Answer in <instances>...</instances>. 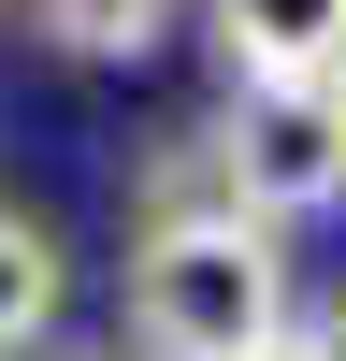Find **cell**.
<instances>
[{"instance_id": "1", "label": "cell", "mask_w": 346, "mask_h": 361, "mask_svg": "<svg viewBox=\"0 0 346 361\" xmlns=\"http://www.w3.org/2000/svg\"><path fill=\"white\" fill-rule=\"evenodd\" d=\"M288 333V231H260L245 202L130 231V361H274Z\"/></svg>"}, {"instance_id": "2", "label": "cell", "mask_w": 346, "mask_h": 361, "mask_svg": "<svg viewBox=\"0 0 346 361\" xmlns=\"http://www.w3.org/2000/svg\"><path fill=\"white\" fill-rule=\"evenodd\" d=\"M202 145H217L231 202H245L260 231H303V217L346 202V87L332 73H317V87H231V116Z\"/></svg>"}, {"instance_id": "3", "label": "cell", "mask_w": 346, "mask_h": 361, "mask_svg": "<svg viewBox=\"0 0 346 361\" xmlns=\"http://www.w3.org/2000/svg\"><path fill=\"white\" fill-rule=\"evenodd\" d=\"M202 15H217L231 87H317V73H346V0H202Z\"/></svg>"}, {"instance_id": "4", "label": "cell", "mask_w": 346, "mask_h": 361, "mask_svg": "<svg viewBox=\"0 0 346 361\" xmlns=\"http://www.w3.org/2000/svg\"><path fill=\"white\" fill-rule=\"evenodd\" d=\"M58 304H72V260H58V231L29 217V202H0V361H29L58 333Z\"/></svg>"}, {"instance_id": "5", "label": "cell", "mask_w": 346, "mask_h": 361, "mask_svg": "<svg viewBox=\"0 0 346 361\" xmlns=\"http://www.w3.org/2000/svg\"><path fill=\"white\" fill-rule=\"evenodd\" d=\"M173 15H188V0H29V29H44L58 58H159Z\"/></svg>"}, {"instance_id": "6", "label": "cell", "mask_w": 346, "mask_h": 361, "mask_svg": "<svg viewBox=\"0 0 346 361\" xmlns=\"http://www.w3.org/2000/svg\"><path fill=\"white\" fill-rule=\"evenodd\" d=\"M288 347H303V361H346V304H317V318H303Z\"/></svg>"}, {"instance_id": "7", "label": "cell", "mask_w": 346, "mask_h": 361, "mask_svg": "<svg viewBox=\"0 0 346 361\" xmlns=\"http://www.w3.org/2000/svg\"><path fill=\"white\" fill-rule=\"evenodd\" d=\"M274 361H303V347H274Z\"/></svg>"}, {"instance_id": "8", "label": "cell", "mask_w": 346, "mask_h": 361, "mask_svg": "<svg viewBox=\"0 0 346 361\" xmlns=\"http://www.w3.org/2000/svg\"><path fill=\"white\" fill-rule=\"evenodd\" d=\"M115 361H130V347H115Z\"/></svg>"}, {"instance_id": "9", "label": "cell", "mask_w": 346, "mask_h": 361, "mask_svg": "<svg viewBox=\"0 0 346 361\" xmlns=\"http://www.w3.org/2000/svg\"><path fill=\"white\" fill-rule=\"evenodd\" d=\"M332 87H346V73H332Z\"/></svg>"}]
</instances>
